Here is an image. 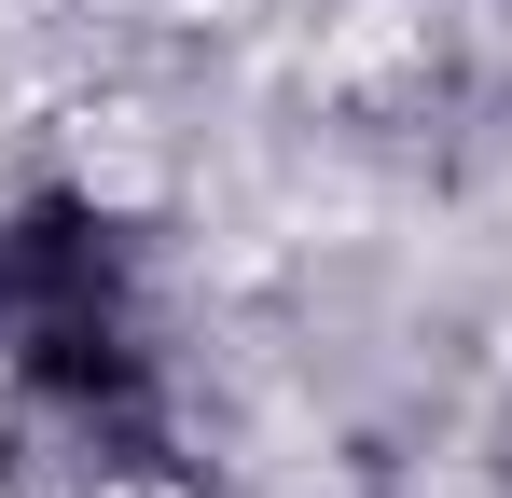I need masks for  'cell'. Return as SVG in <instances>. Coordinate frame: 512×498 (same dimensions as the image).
<instances>
[]
</instances>
